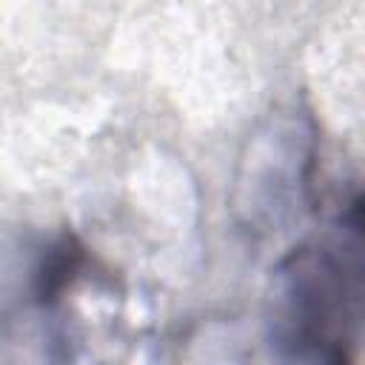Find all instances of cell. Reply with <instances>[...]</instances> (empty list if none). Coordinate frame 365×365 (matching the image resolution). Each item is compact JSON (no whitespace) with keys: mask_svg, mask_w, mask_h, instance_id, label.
Returning a JSON list of instances; mask_svg holds the SVG:
<instances>
[{"mask_svg":"<svg viewBox=\"0 0 365 365\" xmlns=\"http://www.w3.org/2000/svg\"><path fill=\"white\" fill-rule=\"evenodd\" d=\"M359 194L336 237L297 245L274 271L268 345L279 365H356Z\"/></svg>","mask_w":365,"mask_h":365,"instance_id":"cell-1","label":"cell"},{"mask_svg":"<svg viewBox=\"0 0 365 365\" xmlns=\"http://www.w3.org/2000/svg\"><path fill=\"white\" fill-rule=\"evenodd\" d=\"M317 160L311 114L288 106L274 111L248 140L240 163L234 211L251 234L282 228L308 197Z\"/></svg>","mask_w":365,"mask_h":365,"instance_id":"cell-2","label":"cell"},{"mask_svg":"<svg viewBox=\"0 0 365 365\" xmlns=\"http://www.w3.org/2000/svg\"><path fill=\"white\" fill-rule=\"evenodd\" d=\"M86 265V248L74 234H60L48 248H43L31 271V297L37 305L48 308L63 299V294L77 282Z\"/></svg>","mask_w":365,"mask_h":365,"instance_id":"cell-3","label":"cell"}]
</instances>
